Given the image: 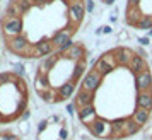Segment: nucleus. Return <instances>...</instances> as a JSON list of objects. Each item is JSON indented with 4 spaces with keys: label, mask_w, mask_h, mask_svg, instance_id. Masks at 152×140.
Returning a JSON list of instances; mask_svg holds the SVG:
<instances>
[{
    "label": "nucleus",
    "mask_w": 152,
    "mask_h": 140,
    "mask_svg": "<svg viewBox=\"0 0 152 140\" xmlns=\"http://www.w3.org/2000/svg\"><path fill=\"white\" fill-rule=\"evenodd\" d=\"M75 121L96 140H128L152 118V63L142 50L115 44L91 62L72 98Z\"/></svg>",
    "instance_id": "1"
},
{
    "label": "nucleus",
    "mask_w": 152,
    "mask_h": 140,
    "mask_svg": "<svg viewBox=\"0 0 152 140\" xmlns=\"http://www.w3.org/2000/svg\"><path fill=\"white\" fill-rule=\"evenodd\" d=\"M87 14V0H9L0 12L4 50L17 60L38 62L74 41Z\"/></svg>",
    "instance_id": "2"
},
{
    "label": "nucleus",
    "mask_w": 152,
    "mask_h": 140,
    "mask_svg": "<svg viewBox=\"0 0 152 140\" xmlns=\"http://www.w3.org/2000/svg\"><path fill=\"white\" fill-rule=\"evenodd\" d=\"M91 65V50L80 39L38 60L33 74V92L48 106L63 104L74 98Z\"/></svg>",
    "instance_id": "3"
},
{
    "label": "nucleus",
    "mask_w": 152,
    "mask_h": 140,
    "mask_svg": "<svg viewBox=\"0 0 152 140\" xmlns=\"http://www.w3.org/2000/svg\"><path fill=\"white\" fill-rule=\"evenodd\" d=\"M31 84L19 70L0 72V126L15 125L28 116L31 108Z\"/></svg>",
    "instance_id": "4"
},
{
    "label": "nucleus",
    "mask_w": 152,
    "mask_h": 140,
    "mask_svg": "<svg viewBox=\"0 0 152 140\" xmlns=\"http://www.w3.org/2000/svg\"><path fill=\"white\" fill-rule=\"evenodd\" d=\"M75 130L65 113H51L38 123L34 140H74Z\"/></svg>",
    "instance_id": "5"
},
{
    "label": "nucleus",
    "mask_w": 152,
    "mask_h": 140,
    "mask_svg": "<svg viewBox=\"0 0 152 140\" xmlns=\"http://www.w3.org/2000/svg\"><path fill=\"white\" fill-rule=\"evenodd\" d=\"M123 22L137 33L152 29V0H126L123 9Z\"/></svg>",
    "instance_id": "6"
},
{
    "label": "nucleus",
    "mask_w": 152,
    "mask_h": 140,
    "mask_svg": "<svg viewBox=\"0 0 152 140\" xmlns=\"http://www.w3.org/2000/svg\"><path fill=\"white\" fill-rule=\"evenodd\" d=\"M0 140H22V139L10 126H0Z\"/></svg>",
    "instance_id": "7"
},
{
    "label": "nucleus",
    "mask_w": 152,
    "mask_h": 140,
    "mask_svg": "<svg viewBox=\"0 0 152 140\" xmlns=\"http://www.w3.org/2000/svg\"><path fill=\"white\" fill-rule=\"evenodd\" d=\"M2 48H4V44H2V39H0V53H2Z\"/></svg>",
    "instance_id": "8"
},
{
    "label": "nucleus",
    "mask_w": 152,
    "mask_h": 140,
    "mask_svg": "<svg viewBox=\"0 0 152 140\" xmlns=\"http://www.w3.org/2000/svg\"><path fill=\"white\" fill-rule=\"evenodd\" d=\"M0 5H2V0H0Z\"/></svg>",
    "instance_id": "9"
}]
</instances>
